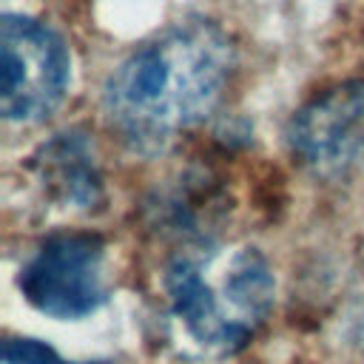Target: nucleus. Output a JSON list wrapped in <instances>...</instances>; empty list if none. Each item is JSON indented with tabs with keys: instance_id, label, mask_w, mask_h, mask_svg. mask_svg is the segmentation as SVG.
<instances>
[{
	"instance_id": "1",
	"label": "nucleus",
	"mask_w": 364,
	"mask_h": 364,
	"mask_svg": "<svg viewBox=\"0 0 364 364\" xmlns=\"http://www.w3.org/2000/svg\"><path fill=\"white\" fill-rule=\"evenodd\" d=\"M230 71L233 46L222 28L208 20L176 23L108 77L102 94L108 125L128 148L156 154L216 108Z\"/></svg>"
},
{
	"instance_id": "2",
	"label": "nucleus",
	"mask_w": 364,
	"mask_h": 364,
	"mask_svg": "<svg viewBox=\"0 0 364 364\" xmlns=\"http://www.w3.org/2000/svg\"><path fill=\"white\" fill-rule=\"evenodd\" d=\"M165 290L182 333L202 350L236 353L264 321L273 304L267 259L245 245H208L179 253Z\"/></svg>"
},
{
	"instance_id": "3",
	"label": "nucleus",
	"mask_w": 364,
	"mask_h": 364,
	"mask_svg": "<svg viewBox=\"0 0 364 364\" xmlns=\"http://www.w3.org/2000/svg\"><path fill=\"white\" fill-rule=\"evenodd\" d=\"M3 85L0 108L11 122L48 117L68 85V54L63 40L43 23L23 14H3Z\"/></svg>"
},
{
	"instance_id": "4",
	"label": "nucleus",
	"mask_w": 364,
	"mask_h": 364,
	"mask_svg": "<svg viewBox=\"0 0 364 364\" xmlns=\"http://www.w3.org/2000/svg\"><path fill=\"white\" fill-rule=\"evenodd\" d=\"M20 290L40 313L80 318L105 299L102 245L85 233L48 239L20 270Z\"/></svg>"
},
{
	"instance_id": "5",
	"label": "nucleus",
	"mask_w": 364,
	"mask_h": 364,
	"mask_svg": "<svg viewBox=\"0 0 364 364\" xmlns=\"http://www.w3.org/2000/svg\"><path fill=\"white\" fill-rule=\"evenodd\" d=\"M290 148L318 176H338L364 162V80L344 82L290 122Z\"/></svg>"
},
{
	"instance_id": "6",
	"label": "nucleus",
	"mask_w": 364,
	"mask_h": 364,
	"mask_svg": "<svg viewBox=\"0 0 364 364\" xmlns=\"http://www.w3.org/2000/svg\"><path fill=\"white\" fill-rule=\"evenodd\" d=\"M3 355H6V364H68L48 344L34 341V338H11V341H6Z\"/></svg>"
}]
</instances>
